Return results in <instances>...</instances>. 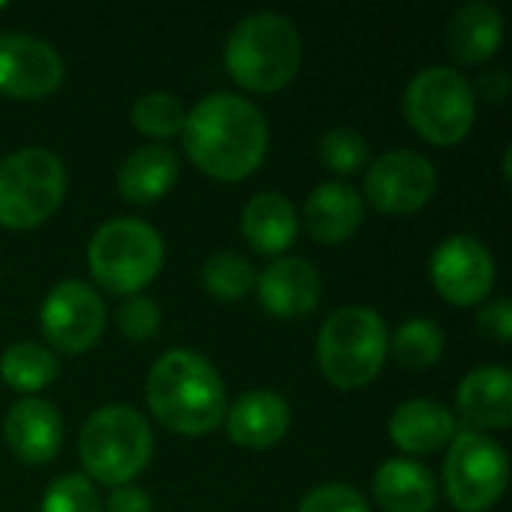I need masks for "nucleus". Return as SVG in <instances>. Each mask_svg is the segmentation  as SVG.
<instances>
[{
  "mask_svg": "<svg viewBox=\"0 0 512 512\" xmlns=\"http://www.w3.org/2000/svg\"><path fill=\"white\" fill-rule=\"evenodd\" d=\"M363 213H366L363 195L354 186L339 183V180L315 186L303 207L306 228L312 240L321 246H339L351 240L357 228L363 225Z\"/></svg>",
  "mask_w": 512,
  "mask_h": 512,
  "instance_id": "dca6fc26",
  "label": "nucleus"
},
{
  "mask_svg": "<svg viewBox=\"0 0 512 512\" xmlns=\"http://www.w3.org/2000/svg\"><path fill=\"white\" fill-rule=\"evenodd\" d=\"M60 51L36 36L0 33V93L9 99H45L63 84Z\"/></svg>",
  "mask_w": 512,
  "mask_h": 512,
  "instance_id": "ddd939ff",
  "label": "nucleus"
},
{
  "mask_svg": "<svg viewBox=\"0 0 512 512\" xmlns=\"http://www.w3.org/2000/svg\"><path fill=\"white\" fill-rule=\"evenodd\" d=\"M456 408L474 429H507L512 423V375L501 366L474 369L456 390Z\"/></svg>",
  "mask_w": 512,
  "mask_h": 512,
  "instance_id": "6ab92c4d",
  "label": "nucleus"
},
{
  "mask_svg": "<svg viewBox=\"0 0 512 512\" xmlns=\"http://www.w3.org/2000/svg\"><path fill=\"white\" fill-rule=\"evenodd\" d=\"M459 432L453 411L435 399H408L390 417V441L408 456H429Z\"/></svg>",
  "mask_w": 512,
  "mask_h": 512,
  "instance_id": "a211bd4d",
  "label": "nucleus"
},
{
  "mask_svg": "<svg viewBox=\"0 0 512 512\" xmlns=\"http://www.w3.org/2000/svg\"><path fill=\"white\" fill-rule=\"evenodd\" d=\"M180 177L177 153L168 144L138 147L117 171V189L132 204H153L165 198Z\"/></svg>",
  "mask_w": 512,
  "mask_h": 512,
  "instance_id": "412c9836",
  "label": "nucleus"
},
{
  "mask_svg": "<svg viewBox=\"0 0 512 512\" xmlns=\"http://www.w3.org/2000/svg\"><path fill=\"white\" fill-rule=\"evenodd\" d=\"M477 327L489 336V339H495V342H501V345H507L512 339V303L510 300H495V303H489V306H483L480 309V315H477Z\"/></svg>",
  "mask_w": 512,
  "mask_h": 512,
  "instance_id": "2f4dec72",
  "label": "nucleus"
},
{
  "mask_svg": "<svg viewBox=\"0 0 512 512\" xmlns=\"http://www.w3.org/2000/svg\"><path fill=\"white\" fill-rule=\"evenodd\" d=\"M429 276L447 303L477 306L495 285V258L477 237L453 234L432 252Z\"/></svg>",
  "mask_w": 512,
  "mask_h": 512,
  "instance_id": "f8f14e48",
  "label": "nucleus"
},
{
  "mask_svg": "<svg viewBox=\"0 0 512 512\" xmlns=\"http://www.w3.org/2000/svg\"><path fill=\"white\" fill-rule=\"evenodd\" d=\"M297 512H372L369 501L345 483H327L309 492Z\"/></svg>",
  "mask_w": 512,
  "mask_h": 512,
  "instance_id": "7c9ffc66",
  "label": "nucleus"
},
{
  "mask_svg": "<svg viewBox=\"0 0 512 512\" xmlns=\"http://www.w3.org/2000/svg\"><path fill=\"white\" fill-rule=\"evenodd\" d=\"M318 156H321V162L330 171H336V174H354L369 159V141L357 129L336 126V129H330V132L321 135Z\"/></svg>",
  "mask_w": 512,
  "mask_h": 512,
  "instance_id": "cd10ccee",
  "label": "nucleus"
},
{
  "mask_svg": "<svg viewBox=\"0 0 512 512\" xmlns=\"http://www.w3.org/2000/svg\"><path fill=\"white\" fill-rule=\"evenodd\" d=\"M255 279V267L240 252H216L201 267V285L207 288V294L225 303L243 300L255 288Z\"/></svg>",
  "mask_w": 512,
  "mask_h": 512,
  "instance_id": "a878e982",
  "label": "nucleus"
},
{
  "mask_svg": "<svg viewBox=\"0 0 512 512\" xmlns=\"http://www.w3.org/2000/svg\"><path fill=\"white\" fill-rule=\"evenodd\" d=\"M66 195V168L45 147H24L0 159V225L30 231L48 222Z\"/></svg>",
  "mask_w": 512,
  "mask_h": 512,
  "instance_id": "6e6552de",
  "label": "nucleus"
},
{
  "mask_svg": "<svg viewBox=\"0 0 512 512\" xmlns=\"http://www.w3.org/2000/svg\"><path fill=\"white\" fill-rule=\"evenodd\" d=\"M303 60L297 24L279 12H252L240 18L225 42V69L249 93H279Z\"/></svg>",
  "mask_w": 512,
  "mask_h": 512,
  "instance_id": "7ed1b4c3",
  "label": "nucleus"
},
{
  "mask_svg": "<svg viewBox=\"0 0 512 512\" xmlns=\"http://www.w3.org/2000/svg\"><path fill=\"white\" fill-rule=\"evenodd\" d=\"M372 489L384 512H432L438 504V480L414 459L384 462Z\"/></svg>",
  "mask_w": 512,
  "mask_h": 512,
  "instance_id": "4be33fe9",
  "label": "nucleus"
},
{
  "mask_svg": "<svg viewBox=\"0 0 512 512\" xmlns=\"http://www.w3.org/2000/svg\"><path fill=\"white\" fill-rule=\"evenodd\" d=\"M510 480V459L483 432H456L444 459V489L459 512L492 510Z\"/></svg>",
  "mask_w": 512,
  "mask_h": 512,
  "instance_id": "1a4fd4ad",
  "label": "nucleus"
},
{
  "mask_svg": "<svg viewBox=\"0 0 512 512\" xmlns=\"http://www.w3.org/2000/svg\"><path fill=\"white\" fill-rule=\"evenodd\" d=\"M390 333L384 318L369 306L336 309L318 333V369L336 390L369 387L387 360Z\"/></svg>",
  "mask_w": 512,
  "mask_h": 512,
  "instance_id": "20e7f679",
  "label": "nucleus"
},
{
  "mask_svg": "<svg viewBox=\"0 0 512 512\" xmlns=\"http://www.w3.org/2000/svg\"><path fill=\"white\" fill-rule=\"evenodd\" d=\"M162 261V237L141 219H111L96 228L87 246L90 273L111 294H138L159 276Z\"/></svg>",
  "mask_w": 512,
  "mask_h": 512,
  "instance_id": "0eeeda50",
  "label": "nucleus"
},
{
  "mask_svg": "<svg viewBox=\"0 0 512 512\" xmlns=\"http://www.w3.org/2000/svg\"><path fill=\"white\" fill-rule=\"evenodd\" d=\"M132 123L138 132L165 141V138H174L177 132H183L186 108L174 93L153 90V93L138 96V102L132 105Z\"/></svg>",
  "mask_w": 512,
  "mask_h": 512,
  "instance_id": "bb28decb",
  "label": "nucleus"
},
{
  "mask_svg": "<svg viewBox=\"0 0 512 512\" xmlns=\"http://www.w3.org/2000/svg\"><path fill=\"white\" fill-rule=\"evenodd\" d=\"M0 9H6V3H0Z\"/></svg>",
  "mask_w": 512,
  "mask_h": 512,
  "instance_id": "72a5a7b5",
  "label": "nucleus"
},
{
  "mask_svg": "<svg viewBox=\"0 0 512 512\" xmlns=\"http://www.w3.org/2000/svg\"><path fill=\"white\" fill-rule=\"evenodd\" d=\"M438 189L435 165L417 150H390L378 156L366 174V198L387 216L423 210Z\"/></svg>",
  "mask_w": 512,
  "mask_h": 512,
  "instance_id": "9b49d317",
  "label": "nucleus"
},
{
  "mask_svg": "<svg viewBox=\"0 0 512 512\" xmlns=\"http://www.w3.org/2000/svg\"><path fill=\"white\" fill-rule=\"evenodd\" d=\"M270 129L264 114L243 96L210 93L183 123V147L195 168L216 180H243L267 156Z\"/></svg>",
  "mask_w": 512,
  "mask_h": 512,
  "instance_id": "f257e3e1",
  "label": "nucleus"
},
{
  "mask_svg": "<svg viewBox=\"0 0 512 512\" xmlns=\"http://www.w3.org/2000/svg\"><path fill=\"white\" fill-rule=\"evenodd\" d=\"M402 105L411 129L435 147L462 144L477 120L474 87L453 66H429L417 72L405 87Z\"/></svg>",
  "mask_w": 512,
  "mask_h": 512,
  "instance_id": "423d86ee",
  "label": "nucleus"
},
{
  "mask_svg": "<svg viewBox=\"0 0 512 512\" xmlns=\"http://www.w3.org/2000/svg\"><path fill=\"white\" fill-rule=\"evenodd\" d=\"M444 42L456 63H468V66L486 63L489 57L498 54V48L504 42L501 9L486 0H471L465 6H459L447 21Z\"/></svg>",
  "mask_w": 512,
  "mask_h": 512,
  "instance_id": "aec40b11",
  "label": "nucleus"
},
{
  "mask_svg": "<svg viewBox=\"0 0 512 512\" xmlns=\"http://www.w3.org/2000/svg\"><path fill=\"white\" fill-rule=\"evenodd\" d=\"M57 375H60V363L54 351H48L39 342H15L0 357V378L6 381V387L18 393L33 396L48 384H54Z\"/></svg>",
  "mask_w": 512,
  "mask_h": 512,
  "instance_id": "b1692460",
  "label": "nucleus"
},
{
  "mask_svg": "<svg viewBox=\"0 0 512 512\" xmlns=\"http://www.w3.org/2000/svg\"><path fill=\"white\" fill-rule=\"evenodd\" d=\"M42 512H102V501L87 477L66 474L48 486L42 498Z\"/></svg>",
  "mask_w": 512,
  "mask_h": 512,
  "instance_id": "c85d7f7f",
  "label": "nucleus"
},
{
  "mask_svg": "<svg viewBox=\"0 0 512 512\" xmlns=\"http://www.w3.org/2000/svg\"><path fill=\"white\" fill-rule=\"evenodd\" d=\"M390 345L399 366L432 369L444 354V330L429 318H411L396 330Z\"/></svg>",
  "mask_w": 512,
  "mask_h": 512,
  "instance_id": "393cba45",
  "label": "nucleus"
},
{
  "mask_svg": "<svg viewBox=\"0 0 512 512\" xmlns=\"http://www.w3.org/2000/svg\"><path fill=\"white\" fill-rule=\"evenodd\" d=\"M225 426L234 444L246 450H267L291 429V408L273 390H252L225 411Z\"/></svg>",
  "mask_w": 512,
  "mask_h": 512,
  "instance_id": "f3484780",
  "label": "nucleus"
},
{
  "mask_svg": "<svg viewBox=\"0 0 512 512\" xmlns=\"http://www.w3.org/2000/svg\"><path fill=\"white\" fill-rule=\"evenodd\" d=\"M3 441L27 465H45L63 444V420L45 399L27 396L15 402L3 417Z\"/></svg>",
  "mask_w": 512,
  "mask_h": 512,
  "instance_id": "2eb2a0df",
  "label": "nucleus"
},
{
  "mask_svg": "<svg viewBox=\"0 0 512 512\" xmlns=\"http://www.w3.org/2000/svg\"><path fill=\"white\" fill-rule=\"evenodd\" d=\"M84 471L102 486H129L153 459L150 423L129 405H108L87 417L78 435Z\"/></svg>",
  "mask_w": 512,
  "mask_h": 512,
  "instance_id": "39448f33",
  "label": "nucleus"
},
{
  "mask_svg": "<svg viewBox=\"0 0 512 512\" xmlns=\"http://www.w3.org/2000/svg\"><path fill=\"white\" fill-rule=\"evenodd\" d=\"M255 291L273 318H306L321 300V273L306 258H279L261 270Z\"/></svg>",
  "mask_w": 512,
  "mask_h": 512,
  "instance_id": "4468645a",
  "label": "nucleus"
},
{
  "mask_svg": "<svg viewBox=\"0 0 512 512\" xmlns=\"http://www.w3.org/2000/svg\"><path fill=\"white\" fill-rule=\"evenodd\" d=\"M117 327L126 339L132 342H147L159 333L162 327V312L153 300L132 294L120 309H117Z\"/></svg>",
  "mask_w": 512,
  "mask_h": 512,
  "instance_id": "c756f323",
  "label": "nucleus"
},
{
  "mask_svg": "<svg viewBox=\"0 0 512 512\" xmlns=\"http://www.w3.org/2000/svg\"><path fill=\"white\" fill-rule=\"evenodd\" d=\"M240 231L255 252L279 255L297 237V210L282 192H258L243 207Z\"/></svg>",
  "mask_w": 512,
  "mask_h": 512,
  "instance_id": "5701e85b",
  "label": "nucleus"
},
{
  "mask_svg": "<svg viewBox=\"0 0 512 512\" xmlns=\"http://www.w3.org/2000/svg\"><path fill=\"white\" fill-rule=\"evenodd\" d=\"M39 324L45 339L63 354L93 348L105 330V303L96 288L81 279L57 282L42 300Z\"/></svg>",
  "mask_w": 512,
  "mask_h": 512,
  "instance_id": "9d476101",
  "label": "nucleus"
},
{
  "mask_svg": "<svg viewBox=\"0 0 512 512\" xmlns=\"http://www.w3.org/2000/svg\"><path fill=\"white\" fill-rule=\"evenodd\" d=\"M147 408L174 435H210L225 420V387L207 357L189 348L165 351L147 375Z\"/></svg>",
  "mask_w": 512,
  "mask_h": 512,
  "instance_id": "f03ea898",
  "label": "nucleus"
},
{
  "mask_svg": "<svg viewBox=\"0 0 512 512\" xmlns=\"http://www.w3.org/2000/svg\"><path fill=\"white\" fill-rule=\"evenodd\" d=\"M105 512H156L153 510V501L144 489L138 486H117L108 501H105Z\"/></svg>",
  "mask_w": 512,
  "mask_h": 512,
  "instance_id": "473e14b6",
  "label": "nucleus"
}]
</instances>
